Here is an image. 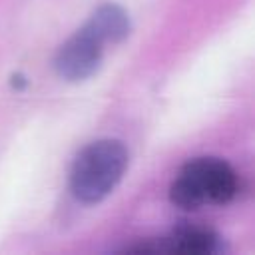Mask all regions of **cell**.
<instances>
[{"mask_svg": "<svg viewBox=\"0 0 255 255\" xmlns=\"http://www.w3.org/2000/svg\"><path fill=\"white\" fill-rule=\"evenodd\" d=\"M129 165V151L122 139L102 137L90 141L70 169V191L86 205L102 203L114 193Z\"/></svg>", "mask_w": 255, "mask_h": 255, "instance_id": "1", "label": "cell"}, {"mask_svg": "<svg viewBox=\"0 0 255 255\" xmlns=\"http://www.w3.org/2000/svg\"><path fill=\"white\" fill-rule=\"evenodd\" d=\"M237 193V171L215 155L189 159L169 185V201L185 211H195L205 205H227Z\"/></svg>", "mask_w": 255, "mask_h": 255, "instance_id": "2", "label": "cell"}, {"mask_svg": "<svg viewBox=\"0 0 255 255\" xmlns=\"http://www.w3.org/2000/svg\"><path fill=\"white\" fill-rule=\"evenodd\" d=\"M106 46L88 30H76L56 52L54 56V72L58 78L70 84H80L96 76L104 62Z\"/></svg>", "mask_w": 255, "mask_h": 255, "instance_id": "3", "label": "cell"}, {"mask_svg": "<svg viewBox=\"0 0 255 255\" xmlns=\"http://www.w3.org/2000/svg\"><path fill=\"white\" fill-rule=\"evenodd\" d=\"M133 253H187V255H221L227 251L225 239L213 229L181 225L163 237L145 239L124 247Z\"/></svg>", "mask_w": 255, "mask_h": 255, "instance_id": "4", "label": "cell"}, {"mask_svg": "<svg viewBox=\"0 0 255 255\" xmlns=\"http://www.w3.org/2000/svg\"><path fill=\"white\" fill-rule=\"evenodd\" d=\"M84 28H88L104 46H116L131 34V20L120 4L106 2L90 14Z\"/></svg>", "mask_w": 255, "mask_h": 255, "instance_id": "5", "label": "cell"}]
</instances>
